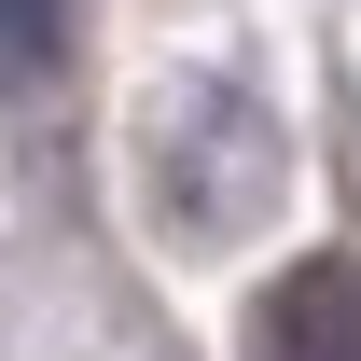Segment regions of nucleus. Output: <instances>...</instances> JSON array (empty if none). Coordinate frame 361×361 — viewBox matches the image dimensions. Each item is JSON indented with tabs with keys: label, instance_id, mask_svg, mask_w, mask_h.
I'll use <instances>...</instances> for the list:
<instances>
[{
	"label": "nucleus",
	"instance_id": "obj_1",
	"mask_svg": "<svg viewBox=\"0 0 361 361\" xmlns=\"http://www.w3.org/2000/svg\"><path fill=\"white\" fill-rule=\"evenodd\" d=\"M264 195H278V139H264V111H250V97H223V84H195V97L167 111V223H180V236H236Z\"/></svg>",
	"mask_w": 361,
	"mask_h": 361
},
{
	"label": "nucleus",
	"instance_id": "obj_2",
	"mask_svg": "<svg viewBox=\"0 0 361 361\" xmlns=\"http://www.w3.org/2000/svg\"><path fill=\"white\" fill-rule=\"evenodd\" d=\"M264 361H361V264L319 250L264 292Z\"/></svg>",
	"mask_w": 361,
	"mask_h": 361
},
{
	"label": "nucleus",
	"instance_id": "obj_3",
	"mask_svg": "<svg viewBox=\"0 0 361 361\" xmlns=\"http://www.w3.org/2000/svg\"><path fill=\"white\" fill-rule=\"evenodd\" d=\"M56 70H70V0H0V84L42 97Z\"/></svg>",
	"mask_w": 361,
	"mask_h": 361
}]
</instances>
